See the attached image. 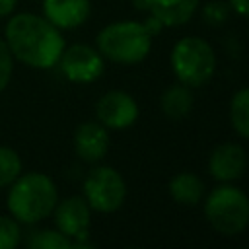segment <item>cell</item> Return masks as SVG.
Returning a JSON list of instances; mask_svg holds the SVG:
<instances>
[{"label": "cell", "mask_w": 249, "mask_h": 249, "mask_svg": "<svg viewBox=\"0 0 249 249\" xmlns=\"http://www.w3.org/2000/svg\"><path fill=\"white\" fill-rule=\"evenodd\" d=\"M169 195L171 198L181 204V206H196L204 195V183L202 179L196 175V173H191V171H181L177 173L169 185Z\"/></svg>", "instance_id": "5bb4252c"}, {"label": "cell", "mask_w": 249, "mask_h": 249, "mask_svg": "<svg viewBox=\"0 0 249 249\" xmlns=\"http://www.w3.org/2000/svg\"><path fill=\"white\" fill-rule=\"evenodd\" d=\"M84 195L89 208L97 212H115L126 198V183L115 167L99 165L88 173Z\"/></svg>", "instance_id": "8992f818"}, {"label": "cell", "mask_w": 249, "mask_h": 249, "mask_svg": "<svg viewBox=\"0 0 249 249\" xmlns=\"http://www.w3.org/2000/svg\"><path fill=\"white\" fill-rule=\"evenodd\" d=\"M152 35L140 21H115L97 35V51L119 64H136L148 56Z\"/></svg>", "instance_id": "3957f363"}, {"label": "cell", "mask_w": 249, "mask_h": 249, "mask_svg": "<svg viewBox=\"0 0 249 249\" xmlns=\"http://www.w3.org/2000/svg\"><path fill=\"white\" fill-rule=\"evenodd\" d=\"M204 216L218 233L237 235L249 226V196L241 189L222 183L206 196Z\"/></svg>", "instance_id": "277c9868"}, {"label": "cell", "mask_w": 249, "mask_h": 249, "mask_svg": "<svg viewBox=\"0 0 249 249\" xmlns=\"http://www.w3.org/2000/svg\"><path fill=\"white\" fill-rule=\"evenodd\" d=\"M76 154L84 161H99L109 150V132L101 123H82L74 134Z\"/></svg>", "instance_id": "7c38bea8"}, {"label": "cell", "mask_w": 249, "mask_h": 249, "mask_svg": "<svg viewBox=\"0 0 249 249\" xmlns=\"http://www.w3.org/2000/svg\"><path fill=\"white\" fill-rule=\"evenodd\" d=\"M29 245L35 249H70L72 239L58 230L56 231L54 230H43V231H37L33 235Z\"/></svg>", "instance_id": "ac0fdd59"}, {"label": "cell", "mask_w": 249, "mask_h": 249, "mask_svg": "<svg viewBox=\"0 0 249 249\" xmlns=\"http://www.w3.org/2000/svg\"><path fill=\"white\" fill-rule=\"evenodd\" d=\"M202 14L210 25H222L228 19V4H224L220 0H212V2L204 4Z\"/></svg>", "instance_id": "ffe728a7"}, {"label": "cell", "mask_w": 249, "mask_h": 249, "mask_svg": "<svg viewBox=\"0 0 249 249\" xmlns=\"http://www.w3.org/2000/svg\"><path fill=\"white\" fill-rule=\"evenodd\" d=\"M228 2L233 8V12H237L239 16L249 18V0H228Z\"/></svg>", "instance_id": "7402d4cb"}, {"label": "cell", "mask_w": 249, "mask_h": 249, "mask_svg": "<svg viewBox=\"0 0 249 249\" xmlns=\"http://www.w3.org/2000/svg\"><path fill=\"white\" fill-rule=\"evenodd\" d=\"M16 4H18V0H0V18L12 14Z\"/></svg>", "instance_id": "cb8c5ba5"}, {"label": "cell", "mask_w": 249, "mask_h": 249, "mask_svg": "<svg viewBox=\"0 0 249 249\" xmlns=\"http://www.w3.org/2000/svg\"><path fill=\"white\" fill-rule=\"evenodd\" d=\"M91 12L89 0H43L45 18L58 29L82 25Z\"/></svg>", "instance_id": "4fadbf2b"}, {"label": "cell", "mask_w": 249, "mask_h": 249, "mask_svg": "<svg viewBox=\"0 0 249 249\" xmlns=\"http://www.w3.org/2000/svg\"><path fill=\"white\" fill-rule=\"evenodd\" d=\"M171 68L181 84L189 88L204 86L216 72L214 49L202 37H183L171 49Z\"/></svg>", "instance_id": "5b68a950"}, {"label": "cell", "mask_w": 249, "mask_h": 249, "mask_svg": "<svg viewBox=\"0 0 249 249\" xmlns=\"http://www.w3.org/2000/svg\"><path fill=\"white\" fill-rule=\"evenodd\" d=\"M6 43L10 53L31 68H53L62 51L64 37L47 18L18 14L6 23Z\"/></svg>", "instance_id": "6da1fadb"}, {"label": "cell", "mask_w": 249, "mask_h": 249, "mask_svg": "<svg viewBox=\"0 0 249 249\" xmlns=\"http://www.w3.org/2000/svg\"><path fill=\"white\" fill-rule=\"evenodd\" d=\"M21 241L19 224L14 218L0 216V249H14Z\"/></svg>", "instance_id": "d6986e66"}, {"label": "cell", "mask_w": 249, "mask_h": 249, "mask_svg": "<svg viewBox=\"0 0 249 249\" xmlns=\"http://www.w3.org/2000/svg\"><path fill=\"white\" fill-rule=\"evenodd\" d=\"M12 68H14V62H12L10 47L6 41L0 39V91L8 86L10 76H12Z\"/></svg>", "instance_id": "44dd1931"}, {"label": "cell", "mask_w": 249, "mask_h": 249, "mask_svg": "<svg viewBox=\"0 0 249 249\" xmlns=\"http://www.w3.org/2000/svg\"><path fill=\"white\" fill-rule=\"evenodd\" d=\"M144 25H146V29L150 31V35H152V37H154V35H158V33L161 31V27H163V23H161L156 16H150V18L144 21Z\"/></svg>", "instance_id": "603a6c76"}, {"label": "cell", "mask_w": 249, "mask_h": 249, "mask_svg": "<svg viewBox=\"0 0 249 249\" xmlns=\"http://www.w3.org/2000/svg\"><path fill=\"white\" fill-rule=\"evenodd\" d=\"M56 187L45 173H25L18 177L8 193L10 214L23 224H35L47 218L56 206Z\"/></svg>", "instance_id": "7a4b0ae2"}, {"label": "cell", "mask_w": 249, "mask_h": 249, "mask_svg": "<svg viewBox=\"0 0 249 249\" xmlns=\"http://www.w3.org/2000/svg\"><path fill=\"white\" fill-rule=\"evenodd\" d=\"M53 212L58 231H62L70 239H76L72 241V245L78 241H86L89 230V204L86 202V198L82 196L64 198L54 206Z\"/></svg>", "instance_id": "9c48e42d"}, {"label": "cell", "mask_w": 249, "mask_h": 249, "mask_svg": "<svg viewBox=\"0 0 249 249\" xmlns=\"http://www.w3.org/2000/svg\"><path fill=\"white\" fill-rule=\"evenodd\" d=\"M136 10L150 12L163 27L187 23L200 6V0H132Z\"/></svg>", "instance_id": "8fae6325"}, {"label": "cell", "mask_w": 249, "mask_h": 249, "mask_svg": "<svg viewBox=\"0 0 249 249\" xmlns=\"http://www.w3.org/2000/svg\"><path fill=\"white\" fill-rule=\"evenodd\" d=\"M247 156L239 144L226 142L212 150L208 158V171L220 183H231L239 179L245 171Z\"/></svg>", "instance_id": "30bf717a"}, {"label": "cell", "mask_w": 249, "mask_h": 249, "mask_svg": "<svg viewBox=\"0 0 249 249\" xmlns=\"http://www.w3.org/2000/svg\"><path fill=\"white\" fill-rule=\"evenodd\" d=\"M160 105L165 117L169 119H183L191 113L193 109V93L189 89V86L185 84H175L163 89L161 97H160Z\"/></svg>", "instance_id": "9a60e30c"}, {"label": "cell", "mask_w": 249, "mask_h": 249, "mask_svg": "<svg viewBox=\"0 0 249 249\" xmlns=\"http://www.w3.org/2000/svg\"><path fill=\"white\" fill-rule=\"evenodd\" d=\"M230 123L239 136L249 138V88L233 93L230 101Z\"/></svg>", "instance_id": "2e32d148"}, {"label": "cell", "mask_w": 249, "mask_h": 249, "mask_svg": "<svg viewBox=\"0 0 249 249\" xmlns=\"http://www.w3.org/2000/svg\"><path fill=\"white\" fill-rule=\"evenodd\" d=\"M60 70L70 82L78 84H89L95 82L103 74V54L84 43H76L62 51L60 58Z\"/></svg>", "instance_id": "52a82bcc"}, {"label": "cell", "mask_w": 249, "mask_h": 249, "mask_svg": "<svg viewBox=\"0 0 249 249\" xmlns=\"http://www.w3.org/2000/svg\"><path fill=\"white\" fill-rule=\"evenodd\" d=\"M95 113H97L99 123L105 128L123 130L136 123L140 111H138V103L134 101L132 95H128L126 91H121V89H111L99 97V101L95 105Z\"/></svg>", "instance_id": "ba28073f"}, {"label": "cell", "mask_w": 249, "mask_h": 249, "mask_svg": "<svg viewBox=\"0 0 249 249\" xmlns=\"http://www.w3.org/2000/svg\"><path fill=\"white\" fill-rule=\"evenodd\" d=\"M21 173V160L18 152L8 146H0V187L14 183Z\"/></svg>", "instance_id": "e0dca14e"}]
</instances>
